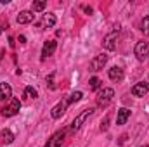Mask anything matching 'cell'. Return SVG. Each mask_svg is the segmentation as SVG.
Masks as SVG:
<instances>
[{"label":"cell","instance_id":"d4e9b609","mask_svg":"<svg viewBox=\"0 0 149 147\" xmlns=\"http://www.w3.org/2000/svg\"><path fill=\"white\" fill-rule=\"evenodd\" d=\"M83 10H85L87 14H92V7H83Z\"/></svg>","mask_w":149,"mask_h":147},{"label":"cell","instance_id":"8fae6325","mask_svg":"<svg viewBox=\"0 0 149 147\" xmlns=\"http://www.w3.org/2000/svg\"><path fill=\"white\" fill-rule=\"evenodd\" d=\"M116 38H118V33H116V31L109 33L108 37L104 38L102 45H104V49H106V50H114V49H116Z\"/></svg>","mask_w":149,"mask_h":147},{"label":"cell","instance_id":"30bf717a","mask_svg":"<svg viewBox=\"0 0 149 147\" xmlns=\"http://www.w3.org/2000/svg\"><path fill=\"white\" fill-rule=\"evenodd\" d=\"M33 19H35V14H33L31 10H23V12H19L17 17H16V21H17L19 24H28V23H31Z\"/></svg>","mask_w":149,"mask_h":147},{"label":"cell","instance_id":"5b68a950","mask_svg":"<svg viewBox=\"0 0 149 147\" xmlns=\"http://www.w3.org/2000/svg\"><path fill=\"white\" fill-rule=\"evenodd\" d=\"M134 52H135V55H137L139 61L148 59V55H149V42H137Z\"/></svg>","mask_w":149,"mask_h":147},{"label":"cell","instance_id":"8992f818","mask_svg":"<svg viewBox=\"0 0 149 147\" xmlns=\"http://www.w3.org/2000/svg\"><path fill=\"white\" fill-rule=\"evenodd\" d=\"M106 62H108V55H106V54H99V55H95V57L92 59L90 69H92V71H101V69L106 66Z\"/></svg>","mask_w":149,"mask_h":147},{"label":"cell","instance_id":"7c38bea8","mask_svg":"<svg viewBox=\"0 0 149 147\" xmlns=\"http://www.w3.org/2000/svg\"><path fill=\"white\" fill-rule=\"evenodd\" d=\"M9 99H12V88L9 83L2 81L0 83V101H9Z\"/></svg>","mask_w":149,"mask_h":147},{"label":"cell","instance_id":"484cf974","mask_svg":"<svg viewBox=\"0 0 149 147\" xmlns=\"http://www.w3.org/2000/svg\"><path fill=\"white\" fill-rule=\"evenodd\" d=\"M0 33H2V28H0Z\"/></svg>","mask_w":149,"mask_h":147},{"label":"cell","instance_id":"603a6c76","mask_svg":"<svg viewBox=\"0 0 149 147\" xmlns=\"http://www.w3.org/2000/svg\"><path fill=\"white\" fill-rule=\"evenodd\" d=\"M52 78H54V73H50L49 76H47V83H49V87H50V88H54V83H52Z\"/></svg>","mask_w":149,"mask_h":147},{"label":"cell","instance_id":"4316f807","mask_svg":"<svg viewBox=\"0 0 149 147\" xmlns=\"http://www.w3.org/2000/svg\"><path fill=\"white\" fill-rule=\"evenodd\" d=\"M144 147H148V146H144Z\"/></svg>","mask_w":149,"mask_h":147},{"label":"cell","instance_id":"2e32d148","mask_svg":"<svg viewBox=\"0 0 149 147\" xmlns=\"http://www.w3.org/2000/svg\"><path fill=\"white\" fill-rule=\"evenodd\" d=\"M56 24V16L54 14H43L42 17V26L43 28H52Z\"/></svg>","mask_w":149,"mask_h":147},{"label":"cell","instance_id":"ba28073f","mask_svg":"<svg viewBox=\"0 0 149 147\" xmlns=\"http://www.w3.org/2000/svg\"><path fill=\"white\" fill-rule=\"evenodd\" d=\"M56 49H57V42H56V40H49V42H45V45H43V49H42V59L50 57V55L56 52Z\"/></svg>","mask_w":149,"mask_h":147},{"label":"cell","instance_id":"7402d4cb","mask_svg":"<svg viewBox=\"0 0 149 147\" xmlns=\"http://www.w3.org/2000/svg\"><path fill=\"white\" fill-rule=\"evenodd\" d=\"M108 126H109V114L102 119V123H101V132H106V130H108Z\"/></svg>","mask_w":149,"mask_h":147},{"label":"cell","instance_id":"cb8c5ba5","mask_svg":"<svg viewBox=\"0 0 149 147\" xmlns=\"http://www.w3.org/2000/svg\"><path fill=\"white\" fill-rule=\"evenodd\" d=\"M19 43H26V37H24V35L19 37Z\"/></svg>","mask_w":149,"mask_h":147},{"label":"cell","instance_id":"7a4b0ae2","mask_svg":"<svg viewBox=\"0 0 149 147\" xmlns=\"http://www.w3.org/2000/svg\"><path fill=\"white\" fill-rule=\"evenodd\" d=\"M21 109V102H19V99H16V97H12V99H9V102L0 109L2 112V116H5V118H10V116H14V114H17Z\"/></svg>","mask_w":149,"mask_h":147},{"label":"cell","instance_id":"d6986e66","mask_svg":"<svg viewBox=\"0 0 149 147\" xmlns=\"http://www.w3.org/2000/svg\"><path fill=\"white\" fill-rule=\"evenodd\" d=\"M81 97H83V94H81V92H73V94H71L66 101H68V104H73V102H78Z\"/></svg>","mask_w":149,"mask_h":147},{"label":"cell","instance_id":"3957f363","mask_svg":"<svg viewBox=\"0 0 149 147\" xmlns=\"http://www.w3.org/2000/svg\"><path fill=\"white\" fill-rule=\"evenodd\" d=\"M114 97V90L113 88H102L99 94H97V107H108L109 102L113 101Z\"/></svg>","mask_w":149,"mask_h":147},{"label":"cell","instance_id":"9c48e42d","mask_svg":"<svg viewBox=\"0 0 149 147\" xmlns=\"http://www.w3.org/2000/svg\"><path fill=\"white\" fill-rule=\"evenodd\" d=\"M70 104H68V101L64 99V101H61L59 104H56L54 107H52V112H50V116L54 118V119H57V118H61L63 114H64V111H66V107H68Z\"/></svg>","mask_w":149,"mask_h":147},{"label":"cell","instance_id":"44dd1931","mask_svg":"<svg viewBox=\"0 0 149 147\" xmlns=\"http://www.w3.org/2000/svg\"><path fill=\"white\" fill-rule=\"evenodd\" d=\"M141 26H142V28H141L142 33H144L146 37H149V16H146V17L142 19V24H141Z\"/></svg>","mask_w":149,"mask_h":147},{"label":"cell","instance_id":"277c9868","mask_svg":"<svg viewBox=\"0 0 149 147\" xmlns=\"http://www.w3.org/2000/svg\"><path fill=\"white\" fill-rule=\"evenodd\" d=\"M68 133V130H61V132H56L49 140H47V144L45 147H61L63 146V140H64V135Z\"/></svg>","mask_w":149,"mask_h":147},{"label":"cell","instance_id":"4fadbf2b","mask_svg":"<svg viewBox=\"0 0 149 147\" xmlns=\"http://www.w3.org/2000/svg\"><path fill=\"white\" fill-rule=\"evenodd\" d=\"M108 76H109V80H113V81H121L123 80V69L120 68V66H113L111 69L108 71Z\"/></svg>","mask_w":149,"mask_h":147},{"label":"cell","instance_id":"52a82bcc","mask_svg":"<svg viewBox=\"0 0 149 147\" xmlns=\"http://www.w3.org/2000/svg\"><path fill=\"white\" fill-rule=\"evenodd\" d=\"M148 92H149V83H146V81H139L132 87V94L135 97H144Z\"/></svg>","mask_w":149,"mask_h":147},{"label":"cell","instance_id":"6da1fadb","mask_svg":"<svg viewBox=\"0 0 149 147\" xmlns=\"http://www.w3.org/2000/svg\"><path fill=\"white\" fill-rule=\"evenodd\" d=\"M92 112H94V109H92V107H88V109H83V111H81V112H80V114H78V116L73 119V123L70 125V130H68V133H70V135H73L74 132H78V130L81 128V125L85 123V119L92 116Z\"/></svg>","mask_w":149,"mask_h":147},{"label":"cell","instance_id":"e0dca14e","mask_svg":"<svg viewBox=\"0 0 149 147\" xmlns=\"http://www.w3.org/2000/svg\"><path fill=\"white\" fill-rule=\"evenodd\" d=\"M88 88H90V90H97V88H101V80H99L97 76H92L90 81H88Z\"/></svg>","mask_w":149,"mask_h":147},{"label":"cell","instance_id":"9a60e30c","mask_svg":"<svg viewBox=\"0 0 149 147\" xmlns=\"http://www.w3.org/2000/svg\"><path fill=\"white\" fill-rule=\"evenodd\" d=\"M14 142V133L10 130H2L0 132V144H12Z\"/></svg>","mask_w":149,"mask_h":147},{"label":"cell","instance_id":"ac0fdd59","mask_svg":"<svg viewBox=\"0 0 149 147\" xmlns=\"http://www.w3.org/2000/svg\"><path fill=\"white\" fill-rule=\"evenodd\" d=\"M45 2L43 0H40V2H33V5H31V12H40V10H43L45 9Z\"/></svg>","mask_w":149,"mask_h":147},{"label":"cell","instance_id":"5bb4252c","mask_svg":"<svg viewBox=\"0 0 149 147\" xmlns=\"http://www.w3.org/2000/svg\"><path fill=\"white\" fill-rule=\"evenodd\" d=\"M128 118H130V109H127V107H121V109L118 111V116H116V123H118V125H125Z\"/></svg>","mask_w":149,"mask_h":147},{"label":"cell","instance_id":"ffe728a7","mask_svg":"<svg viewBox=\"0 0 149 147\" xmlns=\"http://www.w3.org/2000/svg\"><path fill=\"white\" fill-rule=\"evenodd\" d=\"M24 95H26L28 99H37L38 97L37 90H35L33 87H26V88H24Z\"/></svg>","mask_w":149,"mask_h":147}]
</instances>
